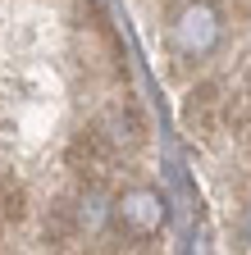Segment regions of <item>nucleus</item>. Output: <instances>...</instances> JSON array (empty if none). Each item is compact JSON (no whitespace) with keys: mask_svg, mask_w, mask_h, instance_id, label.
Here are the masks:
<instances>
[{"mask_svg":"<svg viewBox=\"0 0 251 255\" xmlns=\"http://www.w3.org/2000/svg\"><path fill=\"white\" fill-rule=\"evenodd\" d=\"M23 205H27V201H23V187H18L5 169H0V219H9V223L23 219V214H27Z\"/></svg>","mask_w":251,"mask_h":255,"instance_id":"5","label":"nucleus"},{"mask_svg":"<svg viewBox=\"0 0 251 255\" xmlns=\"http://www.w3.org/2000/svg\"><path fill=\"white\" fill-rule=\"evenodd\" d=\"M229 114V96L219 82H201L192 96H187V105H183V128L192 137H215L219 132V123H224Z\"/></svg>","mask_w":251,"mask_h":255,"instance_id":"3","label":"nucleus"},{"mask_svg":"<svg viewBox=\"0 0 251 255\" xmlns=\"http://www.w3.org/2000/svg\"><path fill=\"white\" fill-rule=\"evenodd\" d=\"M110 214H114V228L123 237H155L160 223H165V196L151 191V187H133L114 201Z\"/></svg>","mask_w":251,"mask_h":255,"instance_id":"1","label":"nucleus"},{"mask_svg":"<svg viewBox=\"0 0 251 255\" xmlns=\"http://www.w3.org/2000/svg\"><path fill=\"white\" fill-rule=\"evenodd\" d=\"M0 223H5V219H0Z\"/></svg>","mask_w":251,"mask_h":255,"instance_id":"6","label":"nucleus"},{"mask_svg":"<svg viewBox=\"0 0 251 255\" xmlns=\"http://www.w3.org/2000/svg\"><path fill=\"white\" fill-rule=\"evenodd\" d=\"M174 41H178L183 55L215 50V41H219V14L206 5V0H187V5L178 9V18H174Z\"/></svg>","mask_w":251,"mask_h":255,"instance_id":"2","label":"nucleus"},{"mask_svg":"<svg viewBox=\"0 0 251 255\" xmlns=\"http://www.w3.org/2000/svg\"><path fill=\"white\" fill-rule=\"evenodd\" d=\"M91 128H96L114 150H137L146 141V119L137 114V105H110Z\"/></svg>","mask_w":251,"mask_h":255,"instance_id":"4","label":"nucleus"}]
</instances>
